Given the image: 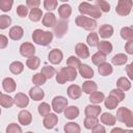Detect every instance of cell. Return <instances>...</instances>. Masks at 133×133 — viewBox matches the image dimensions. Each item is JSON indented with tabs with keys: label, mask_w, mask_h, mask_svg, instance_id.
<instances>
[{
	"label": "cell",
	"mask_w": 133,
	"mask_h": 133,
	"mask_svg": "<svg viewBox=\"0 0 133 133\" xmlns=\"http://www.w3.org/2000/svg\"><path fill=\"white\" fill-rule=\"evenodd\" d=\"M32 39L39 46H48L53 39V33L50 31H44L42 29H35L32 33Z\"/></svg>",
	"instance_id": "6da1fadb"
},
{
	"label": "cell",
	"mask_w": 133,
	"mask_h": 133,
	"mask_svg": "<svg viewBox=\"0 0 133 133\" xmlns=\"http://www.w3.org/2000/svg\"><path fill=\"white\" fill-rule=\"evenodd\" d=\"M79 11L82 14V16L84 15H88L89 17H91V19H99L102 17V11L94 4H90L88 2H81L79 4Z\"/></svg>",
	"instance_id": "7a4b0ae2"
},
{
	"label": "cell",
	"mask_w": 133,
	"mask_h": 133,
	"mask_svg": "<svg viewBox=\"0 0 133 133\" xmlns=\"http://www.w3.org/2000/svg\"><path fill=\"white\" fill-rule=\"evenodd\" d=\"M117 121L125 123V125L129 128L133 127V112L126 107H121L116 111V117Z\"/></svg>",
	"instance_id": "3957f363"
},
{
	"label": "cell",
	"mask_w": 133,
	"mask_h": 133,
	"mask_svg": "<svg viewBox=\"0 0 133 133\" xmlns=\"http://www.w3.org/2000/svg\"><path fill=\"white\" fill-rule=\"evenodd\" d=\"M76 25L79 26V27H82L84 28L85 30H95L98 23L96 20L91 19V18H88V17H85V16H78L76 18Z\"/></svg>",
	"instance_id": "277c9868"
},
{
	"label": "cell",
	"mask_w": 133,
	"mask_h": 133,
	"mask_svg": "<svg viewBox=\"0 0 133 133\" xmlns=\"http://www.w3.org/2000/svg\"><path fill=\"white\" fill-rule=\"evenodd\" d=\"M132 1L131 0H119L117 2L115 12L119 16H128L132 8Z\"/></svg>",
	"instance_id": "5b68a950"
},
{
	"label": "cell",
	"mask_w": 133,
	"mask_h": 133,
	"mask_svg": "<svg viewBox=\"0 0 133 133\" xmlns=\"http://www.w3.org/2000/svg\"><path fill=\"white\" fill-rule=\"evenodd\" d=\"M68 107V100L62 96H57L52 100V108L56 113H61Z\"/></svg>",
	"instance_id": "8992f818"
},
{
	"label": "cell",
	"mask_w": 133,
	"mask_h": 133,
	"mask_svg": "<svg viewBox=\"0 0 133 133\" xmlns=\"http://www.w3.org/2000/svg\"><path fill=\"white\" fill-rule=\"evenodd\" d=\"M68 31V21L65 20H59L56 21L55 25L53 26V33L57 36V37H62Z\"/></svg>",
	"instance_id": "52a82bcc"
},
{
	"label": "cell",
	"mask_w": 133,
	"mask_h": 133,
	"mask_svg": "<svg viewBox=\"0 0 133 133\" xmlns=\"http://www.w3.org/2000/svg\"><path fill=\"white\" fill-rule=\"evenodd\" d=\"M20 53L24 57H32L35 53V48L31 43H23L20 47Z\"/></svg>",
	"instance_id": "ba28073f"
},
{
	"label": "cell",
	"mask_w": 133,
	"mask_h": 133,
	"mask_svg": "<svg viewBox=\"0 0 133 133\" xmlns=\"http://www.w3.org/2000/svg\"><path fill=\"white\" fill-rule=\"evenodd\" d=\"M63 57V54L61 52V50L59 49H53L50 51L49 55H48V59L52 64H58L61 62Z\"/></svg>",
	"instance_id": "9c48e42d"
},
{
	"label": "cell",
	"mask_w": 133,
	"mask_h": 133,
	"mask_svg": "<svg viewBox=\"0 0 133 133\" xmlns=\"http://www.w3.org/2000/svg\"><path fill=\"white\" fill-rule=\"evenodd\" d=\"M61 75L64 77L65 81H74L77 77V71L74 68L71 66H64L60 70Z\"/></svg>",
	"instance_id": "30bf717a"
},
{
	"label": "cell",
	"mask_w": 133,
	"mask_h": 133,
	"mask_svg": "<svg viewBox=\"0 0 133 133\" xmlns=\"http://www.w3.org/2000/svg\"><path fill=\"white\" fill-rule=\"evenodd\" d=\"M58 122V116L55 113H49L45 116L43 121V125L46 129H53Z\"/></svg>",
	"instance_id": "8fae6325"
},
{
	"label": "cell",
	"mask_w": 133,
	"mask_h": 133,
	"mask_svg": "<svg viewBox=\"0 0 133 133\" xmlns=\"http://www.w3.org/2000/svg\"><path fill=\"white\" fill-rule=\"evenodd\" d=\"M75 52L76 54L80 57V58H83V59H86L88 58L89 56V50L87 48V46L83 43H78L75 47Z\"/></svg>",
	"instance_id": "7c38bea8"
},
{
	"label": "cell",
	"mask_w": 133,
	"mask_h": 133,
	"mask_svg": "<svg viewBox=\"0 0 133 133\" xmlns=\"http://www.w3.org/2000/svg\"><path fill=\"white\" fill-rule=\"evenodd\" d=\"M14 101H15V104L20 107V108H25L26 106H28L29 104V99L28 97L25 95V94H22V92H19L15 96L14 98Z\"/></svg>",
	"instance_id": "4fadbf2b"
},
{
	"label": "cell",
	"mask_w": 133,
	"mask_h": 133,
	"mask_svg": "<svg viewBox=\"0 0 133 133\" xmlns=\"http://www.w3.org/2000/svg\"><path fill=\"white\" fill-rule=\"evenodd\" d=\"M18 118L20 124L23 126L30 125V123L32 122V115L28 110H21L18 114Z\"/></svg>",
	"instance_id": "5bb4252c"
},
{
	"label": "cell",
	"mask_w": 133,
	"mask_h": 133,
	"mask_svg": "<svg viewBox=\"0 0 133 133\" xmlns=\"http://www.w3.org/2000/svg\"><path fill=\"white\" fill-rule=\"evenodd\" d=\"M81 94H82V89H81V87H80L79 85L72 84V85H70V86L68 87V95H69V97H70L71 99H73V100L79 99L80 96H81Z\"/></svg>",
	"instance_id": "9a60e30c"
},
{
	"label": "cell",
	"mask_w": 133,
	"mask_h": 133,
	"mask_svg": "<svg viewBox=\"0 0 133 133\" xmlns=\"http://www.w3.org/2000/svg\"><path fill=\"white\" fill-rule=\"evenodd\" d=\"M29 97L34 101H41L45 97V92L43 89H41L38 86L31 87L29 90Z\"/></svg>",
	"instance_id": "2e32d148"
},
{
	"label": "cell",
	"mask_w": 133,
	"mask_h": 133,
	"mask_svg": "<svg viewBox=\"0 0 133 133\" xmlns=\"http://www.w3.org/2000/svg\"><path fill=\"white\" fill-rule=\"evenodd\" d=\"M102 111V108L98 105H87L85 110H84V113L86 116H92V117H98L100 115Z\"/></svg>",
	"instance_id": "e0dca14e"
},
{
	"label": "cell",
	"mask_w": 133,
	"mask_h": 133,
	"mask_svg": "<svg viewBox=\"0 0 133 133\" xmlns=\"http://www.w3.org/2000/svg\"><path fill=\"white\" fill-rule=\"evenodd\" d=\"M24 30L21 26H14L9 29V37L14 41H19L23 37Z\"/></svg>",
	"instance_id": "ac0fdd59"
},
{
	"label": "cell",
	"mask_w": 133,
	"mask_h": 133,
	"mask_svg": "<svg viewBox=\"0 0 133 133\" xmlns=\"http://www.w3.org/2000/svg\"><path fill=\"white\" fill-rule=\"evenodd\" d=\"M2 86H3V89L7 92H12L16 90V81L10 78V77H6L3 79L2 81Z\"/></svg>",
	"instance_id": "d6986e66"
},
{
	"label": "cell",
	"mask_w": 133,
	"mask_h": 133,
	"mask_svg": "<svg viewBox=\"0 0 133 133\" xmlns=\"http://www.w3.org/2000/svg\"><path fill=\"white\" fill-rule=\"evenodd\" d=\"M99 33H100V36L102 38H109L112 36L113 34V27L111 25H108V24H104L100 27V30H99Z\"/></svg>",
	"instance_id": "ffe728a7"
},
{
	"label": "cell",
	"mask_w": 133,
	"mask_h": 133,
	"mask_svg": "<svg viewBox=\"0 0 133 133\" xmlns=\"http://www.w3.org/2000/svg\"><path fill=\"white\" fill-rule=\"evenodd\" d=\"M56 23V17L52 12H47L43 17V25L46 27H53Z\"/></svg>",
	"instance_id": "44dd1931"
},
{
	"label": "cell",
	"mask_w": 133,
	"mask_h": 133,
	"mask_svg": "<svg viewBox=\"0 0 133 133\" xmlns=\"http://www.w3.org/2000/svg\"><path fill=\"white\" fill-rule=\"evenodd\" d=\"M79 73L83 78H86V79L94 77V70L87 64H81L79 66Z\"/></svg>",
	"instance_id": "7402d4cb"
},
{
	"label": "cell",
	"mask_w": 133,
	"mask_h": 133,
	"mask_svg": "<svg viewBox=\"0 0 133 133\" xmlns=\"http://www.w3.org/2000/svg\"><path fill=\"white\" fill-rule=\"evenodd\" d=\"M64 115L69 119H74L79 115V108L77 106H69L64 109Z\"/></svg>",
	"instance_id": "603a6c76"
},
{
	"label": "cell",
	"mask_w": 133,
	"mask_h": 133,
	"mask_svg": "<svg viewBox=\"0 0 133 133\" xmlns=\"http://www.w3.org/2000/svg\"><path fill=\"white\" fill-rule=\"evenodd\" d=\"M98 50L99 52L103 53V54H109L111 53L112 51V45L110 42H107V41H102V42H99L98 44Z\"/></svg>",
	"instance_id": "cb8c5ba5"
},
{
	"label": "cell",
	"mask_w": 133,
	"mask_h": 133,
	"mask_svg": "<svg viewBox=\"0 0 133 133\" xmlns=\"http://www.w3.org/2000/svg\"><path fill=\"white\" fill-rule=\"evenodd\" d=\"M58 14H59V16H60V18L63 20V19H68L70 16H71V14H72V7H71V5H69V4H62V5H60L59 7H58Z\"/></svg>",
	"instance_id": "d4e9b609"
},
{
	"label": "cell",
	"mask_w": 133,
	"mask_h": 133,
	"mask_svg": "<svg viewBox=\"0 0 133 133\" xmlns=\"http://www.w3.org/2000/svg\"><path fill=\"white\" fill-rule=\"evenodd\" d=\"M98 72H99V74L102 75V76H108V75H110V74L113 72V69H112V66H111L110 63L104 62V63L99 64V66H98Z\"/></svg>",
	"instance_id": "484cf974"
},
{
	"label": "cell",
	"mask_w": 133,
	"mask_h": 133,
	"mask_svg": "<svg viewBox=\"0 0 133 133\" xmlns=\"http://www.w3.org/2000/svg\"><path fill=\"white\" fill-rule=\"evenodd\" d=\"M97 88H98V85L94 81H85L82 84V90L88 95L92 94L94 91H97Z\"/></svg>",
	"instance_id": "4316f807"
},
{
	"label": "cell",
	"mask_w": 133,
	"mask_h": 133,
	"mask_svg": "<svg viewBox=\"0 0 133 133\" xmlns=\"http://www.w3.org/2000/svg\"><path fill=\"white\" fill-rule=\"evenodd\" d=\"M101 122L104 124V125H107V126H113L116 122V118L113 114L111 113H108V112H104L102 115H101Z\"/></svg>",
	"instance_id": "83f0119b"
},
{
	"label": "cell",
	"mask_w": 133,
	"mask_h": 133,
	"mask_svg": "<svg viewBox=\"0 0 133 133\" xmlns=\"http://www.w3.org/2000/svg\"><path fill=\"white\" fill-rule=\"evenodd\" d=\"M116 85H117L118 89H121V90H123V91L129 90V89L131 88V82H130L127 78H125V77L118 78V80H117V82H116Z\"/></svg>",
	"instance_id": "f1b7e54d"
},
{
	"label": "cell",
	"mask_w": 133,
	"mask_h": 133,
	"mask_svg": "<svg viewBox=\"0 0 133 133\" xmlns=\"http://www.w3.org/2000/svg\"><path fill=\"white\" fill-rule=\"evenodd\" d=\"M23 70H24V64L21 61H14L9 65V71L15 75L21 74L23 72Z\"/></svg>",
	"instance_id": "f546056e"
},
{
	"label": "cell",
	"mask_w": 133,
	"mask_h": 133,
	"mask_svg": "<svg viewBox=\"0 0 133 133\" xmlns=\"http://www.w3.org/2000/svg\"><path fill=\"white\" fill-rule=\"evenodd\" d=\"M14 103H15L14 98H11L8 95H1V97H0V105L1 106L5 107V108H10L14 105Z\"/></svg>",
	"instance_id": "4dcf8cb0"
},
{
	"label": "cell",
	"mask_w": 133,
	"mask_h": 133,
	"mask_svg": "<svg viewBox=\"0 0 133 133\" xmlns=\"http://www.w3.org/2000/svg\"><path fill=\"white\" fill-rule=\"evenodd\" d=\"M104 99H105V96L101 91H94L89 96V101L94 104H100L101 102L104 101Z\"/></svg>",
	"instance_id": "1f68e13d"
},
{
	"label": "cell",
	"mask_w": 133,
	"mask_h": 133,
	"mask_svg": "<svg viewBox=\"0 0 133 133\" xmlns=\"http://www.w3.org/2000/svg\"><path fill=\"white\" fill-rule=\"evenodd\" d=\"M127 60H128V57L123 53H118L112 57V63L114 65H123L127 62Z\"/></svg>",
	"instance_id": "d6a6232c"
},
{
	"label": "cell",
	"mask_w": 133,
	"mask_h": 133,
	"mask_svg": "<svg viewBox=\"0 0 133 133\" xmlns=\"http://www.w3.org/2000/svg\"><path fill=\"white\" fill-rule=\"evenodd\" d=\"M39 63H41V60L37 56H32V57H29L26 61V65L30 69V70H36L38 66H39Z\"/></svg>",
	"instance_id": "836d02e7"
},
{
	"label": "cell",
	"mask_w": 133,
	"mask_h": 133,
	"mask_svg": "<svg viewBox=\"0 0 133 133\" xmlns=\"http://www.w3.org/2000/svg\"><path fill=\"white\" fill-rule=\"evenodd\" d=\"M81 129L80 126L76 123H68L64 126V132L65 133H80Z\"/></svg>",
	"instance_id": "e575fe53"
},
{
	"label": "cell",
	"mask_w": 133,
	"mask_h": 133,
	"mask_svg": "<svg viewBox=\"0 0 133 133\" xmlns=\"http://www.w3.org/2000/svg\"><path fill=\"white\" fill-rule=\"evenodd\" d=\"M42 16H43V11L39 8H33L29 12V19L32 22H38L42 19Z\"/></svg>",
	"instance_id": "d590c367"
},
{
	"label": "cell",
	"mask_w": 133,
	"mask_h": 133,
	"mask_svg": "<svg viewBox=\"0 0 133 133\" xmlns=\"http://www.w3.org/2000/svg\"><path fill=\"white\" fill-rule=\"evenodd\" d=\"M121 36L126 41H133V30L130 27H123L121 29Z\"/></svg>",
	"instance_id": "8d00e7d4"
},
{
	"label": "cell",
	"mask_w": 133,
	"mask_h": 133,
	"mask_svg": "<svg viewBox=\"0 0 133 133\" xmlns=\"http://www.w3.org/2000/svg\"><path fill=\"white\" fill-rule=\"evenodd\" d=\"M91 61H92V63H95L97 65L104 63L106 61V55L101 52H97L91 56Z\"/></svg>",
	"instance_id": "74e56055"
},
{
	"label": "cell",
	"mask_w": 133,
	"mask_h": 133,
	"mask_svg": "<svg viewBox=\"0 0 133 133\" xmlns=\"http://www.w3.org/2000/svg\"><path fill=\"white\" fill-rule=\"evenodd\" d=\"M99 124V119L98 117H92V116H86L84 119V127L86 129H92L94 127H96Z\"/></svg>",
	"instance_id": "f35d334b"
},
{
	"label": "cell",
	"mask_w": 133,
	"mask_h": 133,
	"mask_svg": "<svg viewBox=\"0 0 133 133\" xmlns=\"http://www.w3.org/2000/svg\"><path fill=\"white\" fill-rule=\"evenodd\" d=\"M86 42H87V44H88L89 46H91V47L98 46V44H99V35H98V33H96V32H90V33L87 35V37H86Z\"/></svg>",
	"instance_id": "ab89813d"
},
{
	"label": "cell",
	"mask_w": 133,
	"mask_h": 133,
	"mask_svg": "<svg viewBox=\"0 0 133 133\" xmlns=\"http://www.w3.org/2000/svg\"><path fill=\"white\" fill-rule=\"evenodd\" d=\"M94 5H96L101 11H104V12H109V11H110V4H109L107 1H104V0H97Z\"/></svg>",
	"instance_id": "60d3db41"
},
{
	"label": "cell",
	"mask_w": 133,
	"mask_h": 133,
	"mask_svg": "<svg viewBox=\"0 0 133 133\" xmlns=\"http://www.w3.org/2000/svg\"><path fill=\"white\" fill-rule=\"evenodd\" d=\"M55 69L53 66H50V65H45L43 69H42V74L46 77V79H51L54 75H55Z\"/></svg>",
	"instance_id": "b9f144b4"
},
{
	"label": "cell",
	"mask_w": 133,
	"mask_h": 133,
	"mask_svg": "<svg viewBox=\"0 0 133 133\" xmlns=\"http://www.w3.org/2000/svg\"><path fill=\"white\" fill-rule=\"evenodd\" d=\"M109 96L112 97V98H114L116 101H118V103L122 102V101L125 99V92H124L123 90L118 89V88L112 89V90L110 91V95H109Z\"/></svg>",
	"instance_id": "7bdbcfd3"
},
{
	"label": "cell",
	"mask_w": 133,
	"mask_h": 133,
	"mask_svg": "<svg viewBox=\"0 0 133 133\" xmlns=\"http://www.w3.org/2000/svg\"><path fill=\"white\" fill-rule=\"evenodd\" d=\"M37 110H38V113H39L42 116H46V115H48V114L50 113L51 107H50V105H49L48 103L43 102V103H41V104L38 105Z\"/></svg>",
	"instance_id": "ee69618b"
},
{
	"label": "cell",
	"mask_w": 133,
	"mask_h": 133,
	"mask_svg": "<svg viewBox=\"0 0 133 133\" xmlns=\"http://www.w3.org/2000/svg\"><path fill=\"white\" fill-rule=\"evenodd\" d=\"M104 104H105L106 108H108V109H115L118 105V101H116L114 98L109 96L108 98L104 99Z\"/></svg>",
	"instance_id": "f6af8a7d"
},
{
	"label": "cell",
	"mask_w": 133,
	"mask_h": 133,
	"mask_svg": "<svg viewBox=\"0 0 133 133\" xmlns=\"http://www.w3.org/2000/svg\"><path fill=\"white\" fill-rule=\"evenodd\" d=\"M46 80H47L46 77H45L42 73H37V74L33 75V77H32V82H33L36 86L45 84V83H46Z\"/></svg>",
	"instance_id": "bcb514c9"
},
{
	"label": "cell",
	"mask_w": 133,
	"mask_h": 133,
	"mask_svg": "<svg viewBox=\"0 0 133 133\" xmlns=\"http://www.w3.org/2000/svg\"><path fill=\"white\" fill-rule=\"evenodd\" d=\"M66 64L68 66H71V68H74V69H77L81 65V61L79 58H77L76 56H70L66 60Z\"/></svg>",
	"instance_id": "7dc6e473"
},
{
	"label": "cell",
	"mask_w": 133,
	"mask_h": 133,
	"mask_svg": "<svg viewBox=\"0 0 133 133\" xmlns=\"http://www.w3.org/2000/svg\"><path fill=\"white\" fill-rule=\"evenodd\" d=\"M10 24H11L10 17H8L6 15L0 16V29H6Z\"/></svg>",
	"instance_id": "c3c4849f"
},
{
	"label": "cell",
	"mask_w": 133,
	"mask_h": 133,
	"mask_svg": "<svg viewBox=\"0 0 133 133\" xmlns=\"http://www.w3.org/2000/svg\"><path fill=\"white\" fill-rule=\"evenodd\" d=\"M12 4H14L12 0H0V9L4 12L9 11L11 9Z\"/></svg>",
	"instance_id": "681fc988"
},
{
	"label": "cell",
	"mask_w": 133,
	"mask_h": 133,
	"mask_svg": "<svg viewBox=\"0 0 133 133\" xmlns=\"http://www.w3.org/2000/svg\"><path fill=\"white\" fill-rule=\"evenodd\" d=\"M6 133H22V129L19 125L11 123L6 127Z\"/></svg>",
	"instance_id": "f907efd6"
},
{
	"label": "cell",
	"mask_w": 133,
	"mask_h": 133,
	"mask_svg": "<svg viewBox=\"0 0 133 133\" xmlns=\"http://www.w3.org/2000/svg\"><path fill=\"white\" fill-rule=\"evenodd\" d=\"M58 2L56 0H45L44 1V7L47 10H53L57 7Z\"/></svg>",
	"instance_id": "816d5d0a"
},
{
	"label": "cell",
	"mask_w": 133,
	"mask_h": 133,
	"mask_svg": "<svg viewBox=\"0 0 133 133\" xmlns=\"http://www.w3.org/2000/svg\"><path fill=\"white\" fill-rule=\"evenodd\" d=\"M17 14L19 17L21 18H25L27 15H28V8L27 6L23 5V4H20L18 7H17Z\"/></svg>",
	"instance_id": "f5cc1de1"
},
{
	"label": "cell",
	"mask_w": 133,
	"mask_h": 133,
	"mask_svg": "<svg viewBox=\"0 0 133 133\" xmlns=\"http://www.w3.org/2000/svg\"><path fill=\"white\" fill-rule=\"evenodd\" d=\"M39 4H41V1H39V0H27V1H26L27 8L29 7V8H31V9L37 8Z\"/></svg>",
	"instance_id": "db71d44e"
},
{
	"label": "cell",
	"mask_w": 133,
	"mask_h": 133,
	"mask_svg": "<svg viewBox=\"0 0 133 133\" xmlns=\"http://www.w3.org/2000/svg\"><path fill=\"white\" fill-rule=\"evenodd\" d=\"M91 133H106V130H105L104 126L98 124L96 127H94L91 129Z\"/></svg>",
	"instance_id": "11a10c76"
},
{
	"label": "cell",
	"mask_w": 133,
	"mask_h": 133,
	"mask_svg": "<svg viewBox=\"0 0 133 133\" xmlns=\"http://www.w3.org/2000/svg\"><path fill=\"white\" fill-rule=\"evenodd\" d=\"M7 44H8V39H7V37H6L5 35H3V34H0V49H4V48H6Z\"/></svg>",
	"instance_id": "9f6ffc18"
},
{
	"label": "cell",
	"mask_w": 133,
	"mask_h": 133,
	"mask_svg": "<svg viewBox=\"0 0 133 133\" xmlns=\"http://www.w3.org/2000/svg\"><path fill=\"white\" fill-rule=\"evenodd\" d=\"M125 50L128 54H133V41L127 42V44L125 45Z\"/></svg>",
	"instance_id": "6f0895ef"
},
{
	"label": "cell",
	"mask_w": 133,
	"mask_h": 133,
	"mask_svg": "<svg viewBox=\"0 0 133 133\" xmlns=\"http://www.w3.org/2000/svg\"><path fill=\"white\" fill-rule=\"evenodd\" d=\"M56 81H57L59 84H64V83L66 82V81H65V79H64V77L61 75V73H60V72L56 74Z\"/></svg>",
	"instance_id": "680465c9"
},
{
	"label": "cell",
	"mask_w": 133,
	"mask_h": 133,
	"mask_svg": "<svg viewBox=\"0 0 133 133\" xmlns=\"http://www.w3.org/2000/svg\"><path fill=\"white\" fill-rule=\"evenodd\" d=\"M131 68H132V64L130 63V64H128V65H127L126 71H127V74H128L129 78H130V79H133V74H132V72H131Z\"/></svg>",
	"instance_id": "91938a15"
},
{
	"label": "cell",
	"mask_w": 133,
	"mask_h": 133,
	"mask_svg": "<svg viewBox=\"0 0 133 133\" xmlns=\"http://www.w3.org/2000/svg\"><path fill=\"white\" fill-rule=\"evenodd\" d=\"M123 132H124V130H123L122 128H119V127L113 128V129L110 131V133H123Z\"/></svg>",
	"instance_id": "94428289"
},
{
	"label": "cell",
	"mask_w": 133,
	"mask_h": 133,
	"mask_svg": "<svg viewBox=\"0 0 133 133\" xmlns=\"http://www.w3.org/2000/svg\"><path fill=\"white\" fill-rule=\"evenodd\" d=\"M123 133H133V131L132 130H124Z\"/></svg>",
	"instance_id": "6125c7cd"
},
{
	"label": "cell",
	"mask_w": 133,
	"mask_h": 133,
	"mask_svg": "<svg viewBox=\"0 0 133 133\" xmlns=\"http://www.w3.org/2000/svg\"><path fill=\"white\" fill-rule=\"evenodd\" d=\"M26 133H33V132H26Z\"/></svg>",
	"instance_id": "be15d7a7"
},
{
	"label": "cell",
	"mask_w": 133,
	"mask_h": 133,
	"mask_svg": "<svg viewBox=\"0 0 133 133\" xmlns=\"http://www.w3.org/2000/svg\"><path fill=\"white\" fill-rule=\"evenodd\" d=\"M1 95H2V94H1V91H0V97H1Z\"/></svg>",
	"instance_id": "e7e4bbea"
},
{
	"label": "cell",
	"mask_w": 133,
	"mask_h": 133,
	"mask_svg": "<svg viewBox=\"0 0 133 133\" xmlns=\"http://www.w3.org/2000/svg\"><path fill=\"white\" fill-rule=\"evenodd\" d=\"M0 114H1V108H0Z\"/></svg>",
	"instance_id": "03108f58"
}]
</instances>
